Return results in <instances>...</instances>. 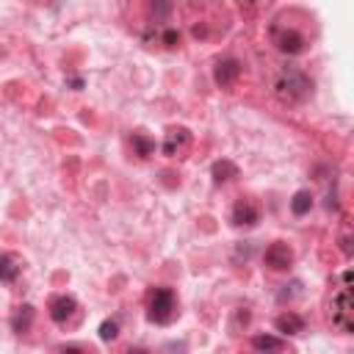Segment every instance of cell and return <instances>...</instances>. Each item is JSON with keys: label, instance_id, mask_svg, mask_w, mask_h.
I'll return each instance as SVG.
<instances>
[{"label": "cell", "instance_id": "cell-1", "mask_svg": "<svg viewBox=\"0 0 354 354\" xmlns=\"http://www.w3.org/2000/svg\"><path fill=\"white\" fill-rule=\"evenodd\" d=\"M271 89H274V97H277L280 103H285V105H299V103H304V100L313 94V81H310V75H307L304 70H299V67H280L277 75H274Z\"/></svg>", "mask_w": 354, "mask_h": 354}, {"label": "cell", "instance_id": "cell-2", "mask_svg": "<svg viewBox=\"0 0 354 354\" xmlns=\"http://www.w3.org/2000/svg\"><path fill=\"white\" fill-rule=\"evenodd\" d=\"M329 318H332V326L343 335H351L354 332V310H351V271H343L340 274V288L332 293V302H329Z\"/></svg>", "mask_w": 354, "mask_h": 354}, {"label": "cell", "instance_id": "cell-3", "mask_svg": "<svg viewBox=\"0 0 354 354\" xmlns=\"http://www.w3.org/2000/svg\"><path fill=\"white\" fill-rule=\"evenodd\" d=\"M174 315H177V299H174V291L166 288V285L152 288L149 296H147V318H149L152 324L166 326V324L174 321Z\"/></svg>", "mask_w": 354, "mask_h": 354}, {"label": "cell", "instance_id": "cell-4", "mask_svg": "<svg viewBox=\"0 0 354 354\" xmlns=\"http://www.w3.org/2000/svg\"><path fill=\"white\" fill-rule=\"evenodd\" d=\"M269 39H271V45H274L280 53H285V56H302V53L310 48L307 37H304L302 31H296V28L285 25L282 20H274V23H271V28H269Z\"/></svg>", "mask_w": 354, "mask_h": 354}, {"label": "cell", "instance_id": "cell-5", "mask_svg": "<svg viewBox=\"0 0 354 354\" xmlns=\"http://www.w3.org/2000/svg\"><path fill=\"white\" fill-rule=\"evenodd\" d=\"M241 72H244V67H241L238 59H222V61H216V67H214V81H216V86H222V89H233V86L238 83Z\"/></svg>", "mask_w": 354, "mask_h": 354}, {"label": "cell", "instance_id": "cell-6", "mask_svg": "<svg viewBox=\"0 0 354 354\" xmlns=\"http://www.w3.org/2000/svg\"><path fill=\"white\" fill-rule=\"evenodd\" d=\"M260 222V208L255 200L249 197H241L236 205H233V225L236 227H255Z\"/></svg>", "mask_w": 354, "mask_h": 354}, {"label": "cell", "instance_id": "cell-7", "mask_svg": "<svg viewBox=\"0 0 354 354\" xmlns=\"http://www.w3.org/2000/svg\"><path fill=\"white\" fill-rule=\"evenodd\" d=\"M263 260H266V266H269V269H274V271H285V269H291V266H293V249H291L285 241H274V244L266 249Z\"/></svg>", "mask_w": 354, "mask_h": 354}, {"label": "cell", "instance_id": "cell-8", "mask_svg": "<svg viewBox=\"0 0 354 354\" xmlns=\"http://www.w3.org/2000/svg\"><path fill=\"white\" fill-rule=\"evenodd\" d=\"M48 310H50L53 324H61V326H64V324L78 313V302H75L72 296H67V293H59V296H53V299H50Z\"/></svg>", "mask_w": 354, "mask_h": 354}, {"label": "cell", "instance_id": "cell-9", "mask_svg": "<svg viewBox=\"0 0 354 354\" xmlns=\"http://www.w3.org/2000/svg\"><path fill=\"white\" fill-rule=\"evenodd\" d=\"M189 141H191V133H189V127H171V130L166 133V138H163V155L174 158V155L180 152V149H183Z\"/></svg>", "mask_w": 354, "mask_h": 354}, {"label": "cell", "instance_id": "cell-10", "mask_svg": "<svg viewBox=\"0 0 354 354\" xmlns=\"http://www.w3.org/2000/svg\"><path fill=\"white\" fill-rule=\"evenodd\" d=\"M274 326H277L280 335H302V332H304V318H302L299 313H291V310H288V313L277 315Z\"/></svg>", "mask_w": 354, "mask_h": 354}, {"label": "cell", "instance_id": "cell-11", "mask_svg": "<svg viewBox=\"0 0 354 354\" xmlns=\"http://www.w3.org/2000/svg\"><path fill=\"white\" fill-rule=\"evenodd\" d=\"M31 324H34V307H31V304L17 307L14 315H12V329H14L17 335H23V332L31 329Z\"/></svg>", "mask_w": 354, "mask_h": 354}, {"label": "cell", "instance_id": "cell-12", "mask_svg": "<svg viewBox=\"0 0 354 354\" xmlns=\"http://www.w3.org/2000/svg\"><path fill=\"white\" fill-rule=\"evenodd\" d=\"M211 174H214V183H227V180H233V177H238V166L225 158V160H216L214 163Z\"/></svg>", "mask_w": 354, "mask_h": 354}, {"label": "cell", "instance_id": "cell-13", "mask_svg": "<svg viewBox=\"0 0 354 354\" xmlns=\"http://www.w3.org/2000/svg\"><path fill=\"white\" fill-rule=\"evenodd\" d=\"M285 346L288 343L277 335H255L252 337V348H258V351H282Z\"/></svg>", "mask_w": 354, "mask_h": 354}, {"label": "cell", "instance_id": "cell-14", "mask_svg": "<svg viewBox=\"0 0 354 354\" xmlns=\"http://www.w3.org/2000/svg\"><path fill=\"white\" fill-rule=\"evenodd\" d=\"M20 277V266L12 255H0V282H14Z\"/></svg>", "mask_w": 354, "mask_h": 354}, {"label": "cell", "instance_id": "cell-15", "mask_svg": "<svg viewBox=\"0 0 354 354\" xmlns=\"http://www.w3.org/2000/svg\"><path fill=\"white\" fill-rule=\"evenodd\" d=\"M130 144H133V152H136L138 158H149V155L155 152V141H152L149 136H144V133H133V136H130Z\"/></svg>", "mask_w": 354, "mask_h": 354}, {"label": "cell", "instance_id": "cell-16", "mask_svg": "<svg viewBox=\"0 0 354 354\" xmlns=\"http://www.w3.org/2000/svg\"><path fill=\"white\" fill-rule=\"evenodd\" d=\"M310 208H313V194L310 191H296L293 200H291V214L304 216V214H310Z\"/></svg>", "mask_w": 354, "mask_h": 354}, {"label": "cell", "instance_id": "cell-17", "mask_svg": "<svg viewBox=\"0 0 354 354\" xmlns=\"http://www.w3.org/2000/svg\"><path fill=\"white\" fill-rule=\"evenodd\" d=\"M116 337H119V324H116L114 318H105V321L100 324V340L111 343V340H116Z\"/></svg>", "mask_w": 354, "mask_h": 354}, {"label": "cell", "instance_id": "cell-18", "mask_svg": "<svg viewBox=\"0 0 354 354\" xmlns=\"http://www.w3.org/2000/svg\"><path fill=\"white\" fill-rule=\"evenodd\" d=\"M70 83H72L75 89H83V81H81V78H70Z\"/></svg>", "mask_w": 354, "mask_h": 354}, {"label": "cell", "instance_id": "cell-19", "mask_svg": "<svg viewBox=\"0 0 354 354\" xmlns=\"http://www.w3.org/2000/svg\"><path fill=\"white\" fill-rule=\"evenodd\" d=\"M241 3H258V0H241Z\"/></svg>", "mask_w": 354, "mask_h": 354}]
</instances>
